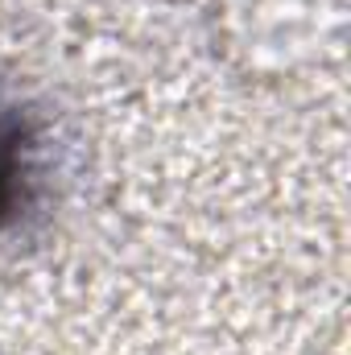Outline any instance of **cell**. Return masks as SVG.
I'll return each mask as SVG.
<instances>
[{"mask_svg": "<svg viewBox=\"0 0 351 355\" xmlns=\"http://www.w3.org/2000/svg\"><path fill=\"white\" fill-rule=\"evenodd\" d=\"M25 153H29V128L21 116H0V227L12 219L25 186Z\"/></svg>", "mask_w": 351, "mask_h": 355, "instance_id": "cell-1", "label": "cell"}]
</instances>
